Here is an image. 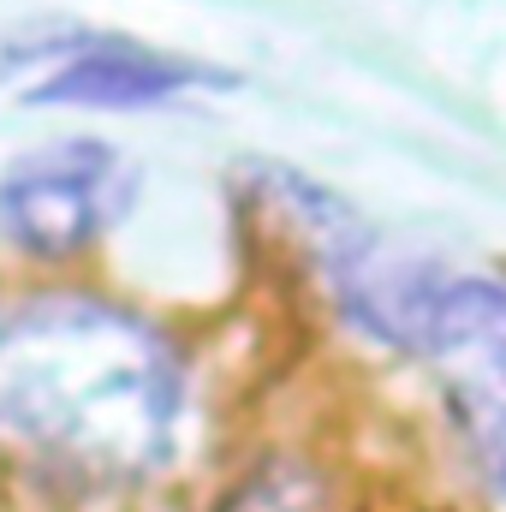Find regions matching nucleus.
<instances>
[{"label": "nucleus", "instance_id": "nucleus-4", "mask_svg": "<svg viewBox=\"0 0 506 512\" xmlns=\"http://www.w3.org/2000/svg\"><path fill=\"white\" fill-rule=\"evenodd\" d=\"M417 358L435 370L477 477L506 489V280L453 274L417 340Z\"/></svg>", "mask_w": 506, "mask_h": 512}, {"label": "nucleus", "instance_id": "nucleus-3", "mask_svg": "<svg viewBox=\"0 0 506 512\" xmlns=\"http://www.w3.org/2000/svg\"><path fill=\"white\" fill-rule=\"evenodd\" d=\"M137 197L131 161L102 137H54L6 161L0 173V233L36 262L84 256Z\"/></svg>", "mask_w": 506, "mask_h": 512}, {"label": "nucleus", "instance_id": "nucleus-6", "mask_svg": "<svg viewBox=\"0 0 506 512\" xmlns=\"http://www.w3.org/2000/svg\"><path fill=\"white\" fill-rule=\"evenodd\" d=\"M221 512H322V489L292 465H268L251 483H239Z\"/></svg>", "mask_w": 506, "mask_h": 512}, {"label": "nucleus", "instance_id": "nucleus-1", "mask_svg": "<svg viewBox=\"0 0 506 512\" xmlns=\"http://www.w3.org/2000/svg\"><path fill=\"white\" fill-rule=\"evenodd\" d=\"M185 364L155 322L90 292L0 316V435L90 483H131L179 453Z\"/></svg>", "mask_w": 506, "mask_h": 512}, {"label": "nucleus", "instance_id": "nucleus-5", "mask_svg": "<svg viewBox=\"0 0 506 512\" xmlns=\"http://www.w3.org/2000/svg\"><path fill=\"white\" fill-rule=\"evenodd\" d=\"M239 78L203 60H179L161 54L149 42L131 36H78V48H66L42 84H30L24 96L36 108H161L173 96L191 90H233Z\"/></svg>", "mask_w": 506, "mask_h": 512}, {"label": "nucleus", "instance_id": "nucleus-2", "mask_svg": "<svg viewBox=\"0 0 506 512\" xmlns=\"http://www.w3.org/2000/svg\"><path fill=\"white\" fill-rule=\"evenodd\" d=\"M256 185L274 197V209L310 245L334 304L346 310V322L364 328L381 346H393V352H417V340H423L453 274H441L423 256H399L346 197H334L328 185H316L292 167H256Z\"/></svg>", "mask_w": 506, "mask_h": 512}]
</instances>
